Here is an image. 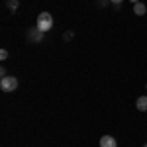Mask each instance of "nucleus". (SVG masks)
Wrapping results in <instances>:
<instances>
[{
	"instance_id": "obj_10",
	"label": "nucleus",
	"mask_w": 147,
	"mask_h": 147,
	"mask_svg": "<svg viewBox=\"0 0 147 147\" xmlns=\"http://www.w3.org/2000/svg\"><path fill=\"white\" fill-rule=\"evenodd\" d=\"M131 2H134V4H137V2H141V0H131Z\"/></svg>"
},
{
	"instance_id": "obj_3",
	"label": "nucleus",
	"mask_w": 147,
	"mask_h": 147,
	"mask_svg": "<svg viewBox=\"0 0 147 147\" xmlns=\"http://www.w3.org/2000/svg\"><path fill=\"white\" fill-rule=\"evenodd\" d=\"M28 39H30L32 43H39V41L43 39V32H41L39 28H32V30L28 32Z\"/></svg>"
},
{
	"instance_id": "obj_9",
	"label": "nucleus",
	"mask_w": 147,
	"mask_h": 147,
	"mask_svg": "<svg viewBox=\"0 0 147 147\" xmlns=\"http://www.w3.org/2000/svg\"><path fill=\"white\" fill-rule=\"evenodd\" d=\"M110 2H112L114 6H120V4H122V2H124V0H110Z\"/></svg>"
},
{
	"instance_id": "obj_11",
	"label": "nucleus",
	"mask_w": 147,
	"mask_h": 147,
	"mask_svg": "<svg viewBox=\"0 0 147 147\" xmlns=\"http://www.w3.org/2000/svg\"><path fill=\"white\" fill-rule=\"evenodd\" d=\"M143 147H147V143H145V145H143Z\"/></svg>"
},
{
	"instance_id": "obj_8",
	"label": "nucleus",
	"mask_w": 147,
	"mask_h": 147,
	"mask_svg": "<svg viewBox=\"0 0 147 147\" xmlns=\"http://www.w3.org/2000/svg\"><path fill=\"white\" fill-rule=\"evenodd\" d=\"M0 59H2V61H6V59H8V51H6V49H2V51H0Z\"/></svg>"
},
{
	"instance_id": "obj_5",
	"label": "nucleus",
	"mask_w": 147,
	"mask_h": 147,
	"mask_svg": "<svg viewBox=\"0 0 147 147\" xmlns=\"http://www.w3.org/2000/svg\"><path fill=\"white\" fill-rule=\"evenodd\" d=\"M136 106L139 112H147V96H139L136 100Z\"/></svg>"
},
{
	"instance_id": "obj_6",
	"label": "nucleus",
	"mask_w": 147,
	"mask_h": 147,
	"mask_svg": "<svg viewBox=\"0 0 147 147\" xmlns=\"http://www.w3.org/2000/svg\"><path fill=\"white\" fill-rule=\"evenodd\" d=\"M134 12H136L137 16H143L147 12V6L143 4V2H137V4H134Z\"/></svg>"
},
{
	"instance_id": "obj_7",
	"label": "nucleus",
	"mask_w": 147,
	"mask_h": 147,
	"mask_svg": "<svg viewBox=\"0 0 147 147\" xmlns=\"http://www.w3.org/2000/svg\"><path fill=\"white\" fill-rule=\"evenodd\" d=\"M8 8H10L12 12L18 10V0H8Z\"/></svg>"
},
{
	"instance_id": "obj_4",
	"label": "nucleus",
	"mask_w": 147,
	"mask_h": 147,
	"mask_svg": "<svg viewBox=\"0 0 147 147\" xmlns=\"http://www.w3.org/2000/svg\"><path fill=\"white\" fill-rule=\"evenodd\" d=\"M100 147H118V141L112 136H102L100 137Z\"/></svg>"
},
{
	"instance_id": "obj_1",
	"label": "nucleus",
	"mask_w": 147,
	"mask_h": 147,
	"mask_svg": "<svg viewBox=\"0 0 147 147\" xmlns=\"http://www.w3.org/2000/svg\"><path fill=\"white\" fill-rule=\"evenodd\" d=\"M35 28H39L43 34L49 32L51 28H53V16L49 14V12H41L39 16H37V22H35Z\"/></svg>"
},
{
	"instance_id": "obj_2",
	"label": "nucleus",
	"mask_w": 147,
	"mask_h": 147,
	"mask_svg": "<svg viewBox=\"0 0 147 147\" xmlns=\"http://www.w3.org/2000/svg\"><path fill=\"white\" fill-rule=\"evenodd\" d=\"M0 88H2L4 92H14L16 88H18V79L12 77V75L2 77V80H0Z\"/></svg>"
}]
</instances>
